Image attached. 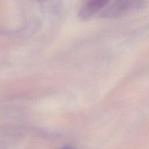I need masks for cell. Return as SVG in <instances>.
<instances>
[{"instance_id": "6da1fadb", "label": "cell", "mask_w": 149, "mask_h": 149, "mask_svg": "<svg viewBox=\"0 0 149 149\" xmlns=\"http://www.w3.org/2000/svg\"><path fill=\"white\" fill-rule=\"evenodd\" d=\"M109 0H84L79 11V17L88 19L108 3Z\"/></svg>"}, {"instance_id": "3957f363", "label": "cell", "mask_w": 149, "mask_h": 149, "mask_svg": "<svg viewBox=\"0 0 149 149\" xmlns=\"http://www.w3.org/2000/svg\"><path fill=\"white\" fill-rule=\"evenodd\" d=\"M37 1H40V2H41V1H45V0H37Z\"/></svg>"}, {"instance_id": "7a4b0ae2", "label": "cell", "mask_w": 149, "mask_h": 149, "mask_svg": "<svg viewBox=\"0 0 149 149\" xmlns=\"http://www.w3.org/2000/svg\"><path fill=\"white\" fill-rule=\"evenodd\" d=\"M60 149H76L72 146H65V147H63Z\"/></svg>"}]
</instances>
